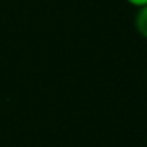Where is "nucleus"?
I'll list each match as a JSON object with an SVG mask.
<instances>
[{"label":"nucleus","instance_id":"f03ea898","mask_svg":"<svg viewBox=\"0 0 147 147\" xmlns=\"http://www.w3.org/2000/svg\"><path fill=\"white\" fill-rule=\"evenodd\" d=\"M128 3L131 5V7H134V8H142V7H146L147 5V0H127Z\"/></svg>","mask_w":147,"mask_h":147},{"label":"nucleus","instance_id":"f257e3e1","mask_svg":"<svg viewBox=\"0 0 147 147\" xmlns=\"http://www.w3.org/2000/svg\"><path fill=\"white\" fill-rule=\"evenodd\" d=\"M134 29L142 38L147 40V5L138 10L134 16Z\"/></svg>","mask_w":147,"mask_h":147}]
</instances>
